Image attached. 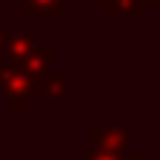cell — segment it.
I'll list each match as a JSON object with an SVG mask.
<instances>
[{"label": "cell", "mask_w": 160, "mask_h": 160, "mask_svg": "<svg viewBox=\"0 0 160 160\" xmlns=\"http://www.w3.org/2000/svg\"><path fill=\"white\" fill-rule=\"evenodd\" d=\"M0 95L9 101V107L15 110H24L30 98H39L36 95V83L18 68L15 62H0Z\"/></svg>", "instance_id": "obj_1"}, {"label": "cell", "mask_w": 160, "mask_h": 160, "mask_svg": "<svg viewBox=\"0 0 160 160\" xmlns=\"http://www.w3.org/2000/svg\"><path fill=\"white\" fill-rule=\"evenodd\" d=\"M92 148L104 151V154L113 157H128L133 151V131L119 125H95L92 128Z\"/></svg>", "instance_id": "obj_2"}, {"label": "cell", "mask_w": 160, "mask_h": 160, "mask_svg": "<svg viewBox=\"0 0 160 160\" xmlns=\"http://www.w3.org/2000/svg\"><path fill=\"white\" fill-rule=\"evenodd\" d=\"M18 68L33 80V83H36V80H42L45 74H51V68H53V48L45 45V42L33 45L27 53H24V59L18 62Z\"/></svg>", "instance_id": "obj_3"}, {"label": "cell", "mask_w": 160, "mask_h": 160, "mask_svg": "<svg viewBox=\"0 0 160 160\" xmlns=\"http://www.w3.org/2000/svg\"><path fill=\"white\" fill-rule=\"evenodd\" d=\"M15 6H21V12L27 18H62L65 0H12Z\"/></svg>", "instance_id": "obj_4"}, {"label": "cell", "mask_w": 160, "mask_h": 160, "mask_svg": "<svg viewBox=\"0 0 160 160\" xmlns=\"http://www.w3.org/2000/svg\"><path fill=\"white\" fill-rule=\"evenodd\" d=\"M33 45H39V36H36V33H27V36L6 33V39H3V59L18 65V62L24 59V53H27Z\"/></svg>", "instance_id": "obj_5"}, {"label": "cell", "mask_w": 160, "mask_h": 160, "mask_svg": "<svg viewBox=\"0 0 160 160\" xmlns=\"http://www.w3.org/2000/svg\"><path fill=\"white\" fill-rule=\"evenodd\" d=\"M104 12L110 18H142L148 12V6L142 0H107L104 3Z\"/></svg>", "instance_id": "obj_6"}, {"label": "cell", "mask_w": 160, "mask_h": 160, "mask_svg": "<svg viewBox=\"0 0 160 160\" xmlns=\"http://www.w3.org/2000/svg\"><path fill=\"white\" fill-rule=\"evenodd\" d=\"M62 92H65V77L62 74H53L51 71V74H45L42 80H36V95L39 98H51L53 101V98H59Z\"/></svg>", "instance_id": "obj_7"}, {"label": "cell", "mask_w": 160, "mask_h": 160, "mask_svg": "<svg viewBox=\"0 0 160 160\" xmlns=\"http://www.w3.org/2000/svg\"><path fill=\"white\" fill-rule=\"evenodd\" d=\"M80 160H122V157H113V154H104V151H98V148H92V151H86Z\"/></svg>", "instance_id": "obj_8"}, {"label": "cell", "mask_w": 160, "mask_h": 160, "mask_svg": "<svg viewBox=\"0 0 160 160\" xmlns=\"http://www.w3.org/2000/svg\"><path fill=\"white\" fill-rule=\"evenodd\" d=\"M122 160H148V154H145V151H131V154L122 157Z\"/></svg>", "instance_id": "obj_9"}, {"label": "cell", "mask_w": 160, "mask_h": 160, "mask_svg": "<svg viewBox=\"0 0 160 160\" xmlns=\"http://www.w3.org/2000/svg\"><path fill=\"white\" fill-rule=\"evenodd\" d=\"M3 39H6V30H0V62H3Z\"/></svg>", "instance_id": "obj_10"}, {"label": "cell", "mask_w": 160, "mask_h": 160, "mask_svg": "<svg viewBox=\"0 0 160 160\" xmlns=\"http://www.w3.org/2000/svg\"><path fill=\"white\" fill-rule=\"evenodd\" d=\"M142 3H145V6H154V3H157V0H142Z\"/></svg>", "instance_id": "obj_11"}, {"label": "cell", "mask_w": 160, "mask_h": 160, "mask_svg": "<svg viewBox=\"0 0 160 160\" xmlns=\"http://www.w3.org/2000/svg\"><path fill=\"white\" fill-rule=\"evenodd\" d=\"M95 3H98V6H104V3H107V0H95Z\"/></svg>", "instance_id": "obj_12"}]
</instances>
